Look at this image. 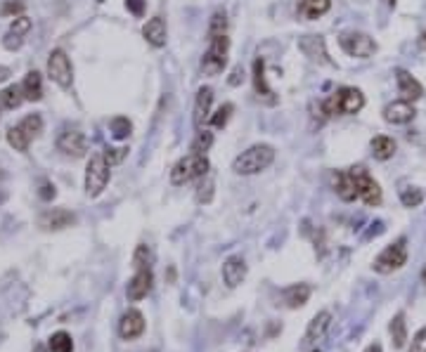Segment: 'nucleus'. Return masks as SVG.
<instances>
[{
	"label": "nucleus",
	"mask_w": 426,
	"mask_h": 352,
	"mask_svg": "<svg viewBox=\"0 0 426 352\" xmlns=\"http://www.w3.org/2000/svg\"><path fill=\"white\" fill-rule=\"evenodd\" d=\"M362 106H365V95H362V90L350 88V85H344L334 95H329L327 99H322V109L327 119H332V116H353L362 111Z\"/></svg>",
	"instance_id": "f257e3e1"
},
{
	"label": "nucleus",
	"mask_w": 426,
	"mask_h": 352,
	"mask_svg": "<svg viewBox=\"0 0 426 352\" xmlns=\"http://www.w3.org/2000/svg\"><path fill=\"white\" fill-rule=\"evenodd\" d=\"M273 161H275V147L273 145H254L234 159L232 170L237 175H258L260 170L273 166Z\"/></svg>",
	"instance_id": "f03ea898"
},
{
	"label": "nucleus",
	"mask_w": 426,
	"mask_h": 352,
	"mask_svg": "<svg viewBox=\"0 0 426 352\" xmlns=\"http://www.w3.org/2000/svg\"><path fill=\"white\" fill-rule=\"evenodd\" d=\"M206 173H211V163L206 159V154H188L170 170V185L183 187L192 183V180H201Z\"/></svg>",
	"instance_id": "7ed1b4c3"
},
{
	"label": "nucleus",
	"mask_w": 426,
	"mask_h": 352,
	"mask_svg": "<svg viewBox=\"0 0 426 352\" xmlns=\"http://www.w3.org/2000/svg\"><path fill=\"white\" fill-rule=\"evenodd\" d=\"M109 178H111V163L106 161L104 152L93 154L88 166H85V194L90 199H98L104 191V187L109 185Z\"/></svg>",
	"instance_id": "20e7f679"
},
{
	"label": "nucleus",
	"mask_w": 426,
	"mask_h": 352,
	"mask_svg": "<svg viewBox=\"0 0 426 352\" xmlns=\"http://www.w3.org/2000/svg\"><path fill=\"white\" fill-rule=\"evenodd\" d=\"M227 52H230V38H227V36L209 38V47H206L204 57H201V71H204L206 76H218V73H223L227 67Z\"/></svg>",
	"instance_id": "39448f33"
},
{
	"label": "nucleus",
	"mask_w": 426,
	"mask_h": 352,
	"mask_svg": "<svg viewBox=\"0 0 426 352\" xmlns=\"http://www.w3.org/2000/svg\"><path fill=\"white\" fill-rule=\"evenodd\" d=\"M43 130V119L38 114H29L19 121L17 126H12L8 130V142L10 147H14L17 152H26L29 145L34 142V137H38Z\"/></svg>",
	"instance_id": "423d86ee"
},
{
	"label": "nucleus",
	"mask_w": 426,
	"mask_h": 352,
	"mask_svg": "<svg viewBox=\"0 0 426 352\" xmlns=\"http://www.w3.org/2000/svg\"><path fill=\"white\" fill-rule=\"evenodd\" d=\"M341 50L348 57H358V60H370L377 52V43L372 36L362 34V31H344L339 36Z\"/></svg>",
	"instance_id": "0eeeda50"
},
{
	"label": "nucleus",
	"mask_w": 426,
	"mask_h": 352,
	"mask_svg": "<svg viewBox=\"0 0 426 352\" xmlns=\"http://www.w3.org/2000/svg\"><path fill=\"white\" fill-rule=\"evenodd\" d=\"M405 263H407V239H398L377 255L372 268L379 274H391V272L401 270Z\"/></svg>",
	"instance_id": "6e6552de"
},
{
	"label": "nucleus",
	"mask_w": 426,
	"mask_h": 352,
	"mask_svg": "<svg viewBox=\"0 0 426 352\" xmlns=\"http://www.w3.org/2000/svg\"><path fill=\"white\" fill-rule=\"evenodd\" d=\"M350 175H353V183H355V191H358V199L362 204L367 206H379L381 204V187L367 173L365 166H353L348 168Z\"/></svg>",
	"instance_id": "1a4fd4ad"
},
{
	"label": "nucleus",
	"mask_w": 426,
	"mask_h": 352,
	"mask_svg": "<svg viewBox=\"0 0 426 352\" xmlns=\"http://www.w3.org/2000/svg\"><path fill=\"white\" fill-rule=\"evenodd\" d=\"M47 78H50L52 83H57L62 90H69L74 83V67H71V60H69V55L64 50H52L50 57H47Z\"/></svg>",
	"instance_id": "9d476101"
},
{
	"label": "nucleus",
	"mask_w": 426,
	"mask_h": 352,
	"mask_svg": "<svg viewBox=\"0 0 426 352\" xmlns=\"http://www.w3.org/2000/svg\"><path fill=\"white\" fill-rule=\"evenodd\" d=\"M57 149L62 154H67V156L78 159L88 152V140H85V135L78 128H64L60 135H57Z\"/></svg>",
	"instance_id": "9b49d317"
},
{
	"label": "nucleus",
	"mask_w": 426,
	"mask_h": 352,
	"mask_svg": "<svg viewBox=\"0 0 426 352\" xmlns=\"http://www.w3.org/2000/svg\"><path fill=\"white\" fill-rule=\"evenodd\" d=\"M152 284H154V274H152V268H137L135 274H133V279L128 281V289H126V296L128 301H142V298L149 296V291H152Z\"/></svg>",
	"instance_id": "f8f14e48"
},
{
	"label": "nucleus",
	"mask_w": 426,
	"mask_h": 352,
	"mask_svg": "<svg viewBox=\"0 0 426 352\" xmlns=\"http://www.w3.org/2000/svg\"><path fill=\"white\" fill-rule=\"evenodd\" d=\"M145 333V314L140 310H128L124 312L119 322V336L124 340H135Z\"/></svg>",
	"instance_id": "ddd939ff"
},
{
	"label": "nucleus",
	"mask_w": 426,
	"mask_h": 352,
	"mask_svg": "<svg viewBox=\"0 0 426 352\" xmlns=\"http://www.w3.org/2000/svg\"><path fill=\"white\" fill-rule=\"evenodd\" d=\"M74 222H76V215L71 211H67V208H52V211L43 213L38 225L43 229H47V232H57V229L71 227Z\"/></svg>",
	"instance_id": "4468645a"
},
{
	"label": "nucleus",
	"mask_w": 426,
	"mask_h": 352,
	"mask_svg": "<svg viewBox=\"0 0 426 352\" xmlns=\"http://www.w3.org/2000/svg\"><path fill=\"white\" fill-rule=\"evenodd\" d=\"M251 78H254L256 97H258L263 104H268V106L277 104L275 93H273V90H270L268 81H265V62L260 60V57H256V62H254V76H251Z\"/></svg>",
	"instance_id": "2eb2a0df"
},
{
	"label": "nucleus",
	"mask_w": 426,
	"mask_h": 352,
	"mask_svg": "<svg viewBox=\"0 0 426 352\" xmlns=\"http://www.w3.org/2000/svg\"><path fill=\"white\" fill-rule=\"evenodd\" d=\"M211 104H213V90L209 88V85H206V88L197 90V97H194V116H192V121H194L197 130H201L206 121H211Z\"/></svg>",
	"instance_id": "dca6fc26"
},
{
	"label": "nucleus",
	"mask_w": 426,
	"mask_h": 352,
	"mask_svg": "<svg viewBox=\"0 0 426 352\" xmlns=\"http://www.w3.org/2000/svg\"><path fill=\"white\" fill-rule=\"evenodd\" d=\"M414 106L412 102H407V99H398V102H391L383 109V121L386 124H393V126H405L410 124V121L414 119Z\"/></svg>",
	"instance_id": "f3484780"
},
{
	"label": "nucleus",
	"mask_w": 426,
	"mask_h": 352,
	"mask_svg": "<svg viewBox=\"0 0 426 352\" xmlns=\"http://www.w3.org/2000/svg\"><path fill=\"white\" fill-rule=\"evenodd\" d=\"M244 279H247V263H244L242 255H230V258L223 263V281H225L230 289H237Z\"/></svg>",
	"instance_id": "a211bd4d"
},
{
	"label": "nucleus",
	"mask_w": 426,
	"mask_h": 352,
	"mask_svg": "<svg viewBox=\"0 0 426 352\" xmlns=\"http://www.w3.org/2000/svg\"><path fill=\"white\" fill-rule=\"evenodd\" d=\"M332 187L337 191V196L346 204L358 199V191H355V183H353V175L350 170H334L332 173Z\"/></svg>",
	"instance_id": "6ab92c4d"
},
{
	"label": "nucleus",
	"mask_w": 426,
	"mask_h": 352,
	"mask_svg": "<svg viewBox=\"0 0 426 352\" xmlns=\"http://www.w3.org/2000/svg\"><path fill=\"white\" fill-rule=\"evenodd\" d=\"M396 81H398V93H401V97L407 99V102H414V99H419L424 95L422 83H419L410 71H405V69H396Z\"/></svg>",
	"instance_id": "aec40b11"
},
{
	"label": "nucleus",
	"mask_w": 426,
	"mask_h": 352,
	"mask_svg": "<svg viewBox=\"0 0 426 352\" xmlns=\"http://www.w3.org/2000/svg\"><path fill=\"white\" fill-rule=\"evenodd\" d=\"M298 47H301L303 55L311 57L313 62L332 64V60H329V55H327V45H324L322 36H303V38L298 40Z\"/></svg>",
	"instance_id": "412c9836"
},
{
	"label": "nucleus",
	"mask_w": 426,
	"mask_h": 352,
	"mask_svg": "<svg viewBox=\"0 0 426 352\" xmlns=\"http://www.w3.org/2000/svg\"><path fill=\"white\" fill-rule=\"evenodd\" d=\"M29 31H31V19L21 14V17H17L10 24L8 34H5V38H3L5 50H19L21 43H24V36L29 34Z\"/></svg>",
	"instance_id": "4be33fe9"
},
{
	"label": "nucleus",
	"mask_w": 426,
	"mask_h": 352,
	"mask_svg": "<svg viewBox=\"0 0 426 352\" xmlns=\"http://www.w3.org/2000/svg\"><path fill=\"white\" fill-rule=\"evenodd\" d=\"M142 36L152 47H164L166 45V21L161 17H152L142 26Z\"/></svg>",
	"instance_id": "5701e85b"
},
{
	"label": "nucleus",
	"mask_w": 426,
	"mask_h": 352,
	"mask_svg": "<svg viewBox=\"0 0 426 352\" xmlns=\"http://www.w3.org/2000/svg\"><path fill=\"white\" fill-rule=\"evenodd\" d=\"M329 327H332V312H327V310L317 312L306 329V343H317V340L327 333Z\"/></svg>",
	"instance_id": "b1692460"
},
{
	"label": "nucleus",
	"mask_w": 426,
	"mask_h": 352,
	"mask_svg": "<svg viewBox=\"0 0 426 352\" xmlns=\"http://www.w3.org/2000/svg\"><path fill=\"white\" fill-rule=\"evenodd\" d=\"M332 0H298V14L303 19H320L322 14L329 12Z\"/></svg>",
	"instance_id": "393cba45"
},
{
	"label": "nucleus",
	"mask_w": 426,
	"mask_h": 352,
	"mask_svg": "<svg viewBox=\"0 0 426 352\" xmlns=\"http://www.w3.org/2000/svg\"><path fill=\"white\" fill-rule=\"evenodd\" d=\"M370 147H372V156H374L377 161H388L398 149L396 140L388 135H377L374 140L370 142Z\"/></svg>",
	"instance_id": "a878e982"
},
{
	"label": "nucleus",
	"mask_w": 426,
	"mask_h": 352,
	"mask_svg": "<svg viewBox=\"0 0 426 352\" xmlns=\"http://www.w3.org/2000/svg\"><path fill=\"white\" fill-rule=\"evenodd\" d=\"M282 298H284L287 307H291V310L303 307L308 303V298H311V286L308 284H294V286H289V289H284Z\"/></svg>",
	"instance_id": "bb28decb"
},
{
	"label": "nucleus",
	"mask_w": 426,
	"mask_h": 352,
	"mask_svg": "<svg viewBox=\"0 0 426 352\" xmlns=\"http://www.w3.org/2000/svg\"><path fill=\"white\" fill-rule=\"evenodd\" d=\"M21 90H24V99L29 102H38L43 97V78L38 71H29L21 81Z\"/></svg>",
	"instance_id": "cd10ccee"
},
{
	"label": "nucleus",
	"mask_w": 426,
	"mask_h": 352,
	"mask_svg": "<svg viewBox=\"0 0 426 352\" xmlns=\"http://www.w3.org/2000/svg\"><path fill=\"white\" fill-rule=\"evenodd\" d=\"M391 336H393V348L401 350L405 348V343H407V327H405V314L398 312L396 317L391 319Z\"/></svg>",
	"instance_id": "c85d7f7f"
},
{
	"label": "nucleus",
	"mask_w": 426,
	"mask_h": 352,
	"mask_svg": "<svg viewBox=\"0 0 426 352\" xmlns=\"http://www.w3.org/2000/svg\"><path fill=\"white\" fill-rule=\"evenodd\" d=\"M24 102V90L21 85H8V88L0 93V104L5 109H17V106Z\"/></svg>",
	"instance_id": "c756f323"
},
{
	"label": "nucleus",
	"mask_w": 426,
	"mask_h": 352,
	"mask_svg": "<svg viewBox=\"0 0 426 352\" xmlns=\"http://www.w3.org/2000/svg\"><path fill=\"white\" fill-rule=\"evenodd\" d=\"M47 345H50L52 352H74V340L67 331H57L47 338Z\"/></svg>",
	"instance_id": "7c9ffc66"
},
{
	"label": "nucleus",
	"mask_w": 426,
	"mask_h": 352,
	"mask_svg": "<svg viewBox=\"0 0 426 352\" xmlns=\"http://www.w3.org/2000/svg\"><path fill=\"white\" fill-rule=\"evenodd\" d=\"M216 36H227V17L223 10L213 12L209 21V38H216Z\"/></svg>",
	"instance_id": "2f4dec72"
},
{
	"label": "nucleus",
	"mask_w": 426,
	"mask_h": 352,
	"mask_svg": "<svg viewBox=\"0 0 426 352\" xmlns=\"http://www.w3.org/2000/svg\"><path fill=\"white\" fill-rule=\"evenodd\" d=\"M154 263V253L147 244H137L135 253H133V268H152Z\"/></svg>",
	"instance_id": "473e14b6"
},
{
	"label": "nucleus",
	"mask_w": 426,
	"mask_h": 352,
	"mask_svg": "<svg viewBox=\"0 0 426 352\" xmlns=\"http://www.w3.org/2000/svg\"><path fill=\"white\" fill-rule=\"evenodd\" d=\"M109 128H111V135H114L116 140H126L133 130V124L126 119V116H114V119L109 121Z\"/></svg>",
	"instance_id": "72a5a7b5"
},
{
	"label": "nucleus",
	"mask_w": 426,
	"mask_h": 352,
	"mask_svg": "<svg viewBox=\"0 0 426 352\" xmlns=\"http://www.w3.org/2000/svg\"><path fill=\"white\" fill-rule=\"evenodd\" d=\"M211 145H213V132H209L206 128H201V130L197 132L194 142H192L190 152H192V154H206V152L211 149Z\"/></svg>",
	"instance_id": "f704fd0d"
},
{
	"label": "nucleus",
	"mask_w": 426,
	"mask_h": 352,
	"mask_svg": "<svg viewBox=\"0 0 426 352\" xmlns=\"http://www.w3.org/2000/svg\"><path fill=\"white\" fill-rule=\"evenodd\" d=\"M422 201H424V194L417 187H405V189H401V204L405 208H417V206H422Z\"/></svg>",
	"instance_id": "c9c22d12"
},
{
	"label": "nucleus",
	"mask_w": 426,
	"mask_h": 352,
	"mask_svg": "<svg viewBox=\"0 0 426 352\" xmlns=\"http://www.w3.org/2000/svg\"><path fill=\"white\" fill-rule=\"evenodd\" d=\"M201 180H204V183L197 187V201H199V204H209L213 196V175L206 173Z\"/></svg>",
	"instance_id": "e433bc0d"
},
{
	"label": "nucleus",
	"mask_w": 426,
	"mask_h": 352,
	"mask_svg": "<svg viewBox=\"0 0 426 352\" xmlns=\"http://www.w3.org/2000/svg\"><path fill=\"white\" fill-rule=\"evenodd\" d=\"M232 111H234V104L225 102V104L221 106V109L216 111V114L211 116V126L213 128H225L227 121H230V116H232Z\"/></svg>",
	"instance_id": "4c0bfd02"
},
{
	"label": "nucleus",
	"mask_w": 426,
	"mask_h": 352,
	"mask_svg": "<svg viewBox=\"0 0 426 352\" xmlns=\"http://www.w3.org/2000/svg\"><path fill=\"white\" fill-rule=\"evenodd\" d=\"M26 5L21 3V0H5L3 5H0V14L3 17H10V14H21L24 12Z\"/></svg>",
	"instance_id": "58836bf2"
},
{
	"label": "nucleus",
	"mask_w": 426,
	"mask_h": 352,
	"mask_svg": "<svg viewBox=\"0 0 426 352\" xmlns=\"http://www.w3.org/2000/svg\"><path fill=\"white\" fill-rule=\"evenodd\" d=\"M407 352H426V327L419 329L417 333H414L412 338V345H410Z\"/></svg>",
	"instance_id": "ea45409f"
},
{
	"label": "nucleus",
	"mask_w": 426,
	"mask_h": 352,
	"mask_svg": "<svg viewBox=\"0 0 426 352\" xmlns=\"http://www.w3.org/2000/svg\"><path fill=\"white\" fill-rule=\"evenodd\" d=\"M126 154H128V149H126V147H119V149H104V156H106V161H109L111 166H114V163H119V161H124Z\"/></svg>",
	"instance_id": "a19ab883"
},
{
	"label": "nucleus",
	"mask_w": 426,
	"mask_h": 352,
	"mask_svg": "<svg viewBox=\"0 0 426 352\" xmlns=\"http://www.w3.org/2000/svg\"><path fill=\"white\" fill-rule=\"evenodd\" d=\"M126 10L133 17H142L145 14V0H126Z\"/></svg>",
	"instance_id": "79ce46f5"
},
{
	"label": "nucleus",
	"mask_w": 426,
	"mask_h": 352,
	"mask_svg": "<svg viewBox=\"0 0 426 352\" xmlns=\"http://www.w3.org/2000/svg\"><path fill=\"white\" fill-rule=\"evenodd\" d=\"M55 185L52 183H47V180H41V191H38V196L43 201H50V199H55Z\"/></svg>",
	"instance_id": "37998d69"
},
{
	"label": "nucleus",
	"mask_w": 426,
	"mask_h": 352,
	"mask_svg": "<svg viewBox=\"0 0 426 352\" xmlns=\"http://www.w3.org/2000/svg\"><path fill=\"white\" fill-rule=\"evenodd\" d=\"M10 73H12V71H10L8 67H0V83H3V81H8V78H10Z\"/></svg>",
	"instance_id": "c03bdc74"
},
{
	"label": "nucleus",
	"mask_w": 426,
	"mask_h": 352,
	"mask_svg": "<svg viewBox=\"0 0 426 352\" xmlns=\"http://www.w3.org/2000/svg\"><path fill=\"white\" fill-rule=\"evenodd\" d=\"M365 352H381V345L379 343H372V345H367Z\"/></svg>",
	"instance_id": "a18cd8bd"
},
{
	"label": "nucleus",
	"mask_w": 426,
	"mask_h": 352,
	"mask_svg": "<svg viewBox=\"0 0 426 352\" xmlns=\"http://www.w3.org/2000/svg\"><path fill=\"white\" fill-rule=\"evenodd\" d=\"M34 352H52V350H50V345L38 343V345H36V348H34Z\"/></svg>",
	"instance_id": "49530a36"
},
{
	"label": "nucleus",
	"mask_w": 426,
	"mask_h": 352,
	"mask_svg": "<svg viewBox=\"0 0 426 352\" xmlns=\"http://www.w3.org/2000/svg\"><path fill=\"white\" fill-rule=\"evenodd\" d=\"M419 45H422V50H426V29H424L422 38H419Z\"/></svg>",
	"instance_id": "de8ad7c7"
},
{
	"label": "nucleus",
	"mask_w": 426,
	"mask_h": 352,
	"mask_svg": "<svg viewBox=\"0 0 426 352\" xmlns=\"http://www.w3.org/2000/svg\"><path fill=\"white\" fill-rule=\"evenodd\" d=\"M383 3H386L388 8H396V0H383Z\"/></svg>",
	"instance_id": "09e8293b"
},
{
	"label": "nucleus",
	"mask_w": 426,
	"mask_h": 352,
	"mask_svg": "<svg viewBox=\"0 0 426 352\" xmlns=\"http://www.w3.org/2000/svg\"><path fill=\"white\" fill-rule=\"evenodd\" d=\"M422 281H424V284H426V268L422 270Z\"/></svg>",
	"instance_id": "8fccbe9b"
},
{
	"label": "nucleus",
	"mask_w": 426,
	"mask_h": 352,
	"mask_svg": "<svg viewBox=\"0 0 426 352\" xmlns=\"http://www.w3.org/2000/svg\"><path fill=\"white\" fill-rule=\"evenodd\" d=\"M313 352H320V350H313Z\"/></svg>",
	"instance_id": "3c124183"
},
{
	"label": "nucleus",
	"mask_w": 426,
	"mask_h": 352,
	"mask_svg": "<svg viewBox=\"0 0 426 352\" xmlns=\"http://www.w3.org/2000/svg\"><path fill=\"white\" fill-rule=\"evenodd\" d=\"M152 352H154V350H152Z\"/></svg>",
	"instance_id": "603ef678"
}]
</instances>
